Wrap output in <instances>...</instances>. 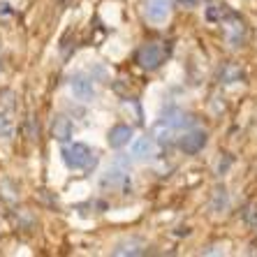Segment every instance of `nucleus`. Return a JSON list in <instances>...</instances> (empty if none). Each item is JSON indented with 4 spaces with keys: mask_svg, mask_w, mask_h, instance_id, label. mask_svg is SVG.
Wrapping results in <instances>:
<instances>
[{
    "mask_svg": "<svg viewBox=\"0 0 257 257\" xmlns=\"http://www.w3.org/2000/svg\"><path fill=\"white\" fill-rule=\"evenodd\" d=\"M0 70H3V65H0Z\"/></svg>",
    "mask_w": 257,
    "mask_h": 257,
    "instance_id": "nucleus-12",
    "label": "nucleus"
},
{
    "mask_svg": "<svg viewBox=\"0 0 257 257\" xmlns=\"http://www.w3.org/2000/svg\"><path fill=\"white\" fill-rule=\"evenodd\" d=\"M204 144H206V132L204 130H190L179 139V149L183 151V153H190L192 156V153H199V151L204 149Z\"/></svg>",
    "mask_w": 257,
    "mask_h": 257,
    "instance_id": "nucleus-4",
    "label": "nucleus"
},
{
    "mask_svg": "<svg viewBox=\"0 0 257 257\" xmlns=\"http://www.w3.org/2000/svg\"><path fill=\"white\" fill-rule=\"evenodd\" d=\"M179 3H183L186 7H195V5H197V0H179Z\"/></svg>",
    "mask_w": 257,
    "mask_h": 257,
    "instance_id": "nucleus-11",
    "label": "nucleus"
},
{
    "mask_svg": "<svg viewBox=\"0 0 257 257\" xmlns=\"http://www.w3.org/2000/svg\"><path fill=\"white\" fill-rule=\"evenodd\" d=\"M12 132H14V125H12V120H10V116L5 111H0V139H10Z\"/></svg>",
    "mask_w": 257,
    "mask_h": 257,
    "instance_id": "nucleus-10",
    "label": "nucleus"
},
{
    "mask_svg": "<svg viewBox=\"0 0 257 257\" xmlns=\"http://www.w3.org/2000/svg\"><path fill=\"white\" fill-rule=\"evenodd\" d=\"M165 60V49L160 44H146L137 51V63L144 70H158Z\"/></svg>",
    "mask_w": 257,
    "mask_h": 257,
    "instance_id": "nucleus-2",
    "label": "nucleus"
},
{
    "mask_svg": "<svg viewBox=\"0 0 257 257\" xmlns=\"http://www.w3.org/2000/svg\"><path fill=\"white\" fill-rule=\"evenodd\" d=\"M70 88H72V95L77 97V100H81V102L93 100V95H95L93 81H90V79H86V77H72Z\"/></svg>",
    "mask_w": 257,
    "mask_h": 257,
    "instance_id": "nucleus-6",
    "label": "nucleus"
},
{
    "mask_svg": "<svg viewBox=\"0 0 257 257\" xmlns=\"http://www.w3.org/2000/svg\"><path fill=\"white\" fill-rule=\"evenodd\" d=\"M153 153H156V146L151 137H142L132 144V158H137V160H149L153 158Z\"/></svg>",
    "mask_w": 257,
    "mask_h": 257,
    "instance_id": "nucleus-8",
    "label": "nucleus"
},
{
    "mask_svg": "<svg viewBox=\"0 0 257 257\" xmlns=\"http://www.w3.org/2000/svg\"><path fill=\"white\" fill-rule=\"evenodd\" d=\"M144 12H146L149 21L162 24V21H167L169 14H172V0H146Z\"/></svg>",
    "mask_w": 257,
    "mask_h": 257,
    "instance_id": "nucleus-3",
    "label": "nucleus"
},
{
    "mask_svg": "<svg viewBox=\"0 0 257 257\" xmlns=\"http://www.w3.org/2000/svg\"><path fill=\"white\" fill-rule=\"evenodd\" d=\"M74 135V125H72V120L65 118V116H56L54 123H51V137L60 144H67Z\"/></svg>",
    "mask_w": 257,
    "mask_h": 257,
    "instance_id": "nucleus-5",
    "label": "nucleus"
},
{
    "mask_svg": "<svg viewBox=\"0 0 257 257\" xmlns=\"http://www.w3.org/2000/svg\"><path fill=\"white\" fill-rule=\"evenodd\" d=\"M132 139V127L125 125V123H118V125H114L111 130H109L107 135V142L111 149H123L125 144H130Z\"/></svg>",
    "mask_w": 257,
    "mask_h": 257,
    "instance_id": "nucleus-7",
    "label": "nucleus"
},
{
    "mask_svg": "<svg viewBox=\"0 0 257 257\" xmlns=\"http://www.w3.org/2000/svg\"><path fill=\"white\" fill-rule=\"evenodd\" d=\"M60 156H63V162H65L70 169H79V172H86V169H93L95 167V153L90 146L86 144H67L63 146L60 151Z\"/></svg>",
    "mask_w": 257,
    "mask_h": 257,
    "instance_id": "nucleus-1",
    "label": "nucleus"
},
{
    "mask_svg": "<svg viewBox=\"0 0 257 257\" xmlns=\"http://www.w3.org/2000/svg\"><path fill=\"white\" fill-rule=\"evenodd\" d=\"M142 248H144V241L142 239H125V241H120V243L114 248V255H118V257L142 255V252H144Z\"/></svg>",
    "mask_w": 257,
    "mask_h": 257,
    "instance_id": "nucleus-9",
    "label": "nucleus"
}]
</instances>
